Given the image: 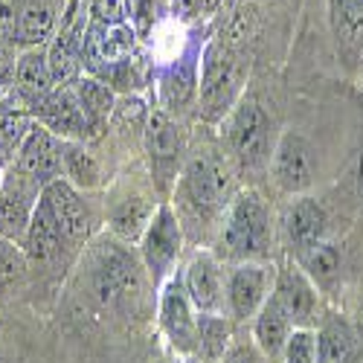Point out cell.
I'll return each instance as SVG.
<instances>
[{"instance_id":"cell-8","label":"cell","mask_w":363,"mask_h":363,"mask_svg":"<svg viewBox=\"0 0 363 363\" xmlns=\"http://www.w3.org/2000/svg\"><path fill=\"white\" fill-rule=\"evenodd\" d=\"M134 50H137L134 26H128L125 21L105 23V21L90 18L87 35H84V67L90 70V76L105 79L119 65L131 62Z\"/></svg>"},{"instance_id":"cell-4","label":"cell","mask_w":363,"mask_h":363,"mask_svg":"<svg viewBox=\"0 0 363 363\" xmlns=\"http://www.w3.org/2000/svg\"><path fill=\"white\" fill-rule=\"evenodd\" d=\"M270 131H274V119L267 116V111L253 102V99H241L227 123V140L235 160L241 169H262L270 163Z\"/></svg>"},{"instance_id":"cell-39","label":"cell","mask_w":363,"mask_h":363,"mask_svg":"<svg viewBox=\"0 0 363 363\" xmlns=\"http://www.w3.org/2000/svg\"><path fill=\"white\" fill-rule=\"evenodd\" d=\"M184 363H198V360H195V357H186V360H184Z\"/></svg>"},{"instance_id":"cell-6","label":"cell","mask_w":363,"mask_h":363,"mask_svg":"<svg viewBox=\"0 0 363 363\" xmlns=\"http://www.w3.org/2000/svg\"><path fill=\"white\" fill-rule=\"evenodd\" d=\"M274 282H277V274L267 264H259V262L233 264L224 282V308L230 320L233 323L253 320L267 302L270 291H274Z\"/></svg>"},{"instance_id":"cell-3","label":"cell","mask_w":363,"mask_h":363,"mask_svg":"<svg viewBox=\"0 0 363 363\" xmlns=\"http://www.w3.org/2000/svg\"><path fill=\"white\" fill-rule=\"evenodd\" d=\"M274 227H270V209L256 192H238L224 216L221 230V250L227 259L238 262H256L267 253Z\"/></svg>"},{"instance_id":"cell-2","label":"cell","mask_w":363,"mask_h":363,"mask_svg":"<svg viewBox=\"0 0 363 363\" xmlns=\"http://www.w3.org/2000/svg\"><path fill=\"white\" fill-rule=\"evenodd\" d=\"M230 195H233V174L227 163L213 155L192 157L174 186L177 209L186 218H195L203 224L213 221L218 213H224Z\"/></svg>"},{"instance_id":"cell-11","label":"cell","mask_w":363,"mask_h":363,"mask_svg":"<svg viewBox=\"0 0 363 363\" xmlns=\"http://www.w3.org/2000/svg\"><path fill=\"white\" fill-rule=\"evenodd\" d=\"M44 186L35 180L21 174L15 166H6L4 172V186H0V238L6 241H23L26 227L33 221V213L41 201Z\"/></svg>"},{"instance_id":"cell-32","label":"cell","mask_w":363,"mask_h":363,"mask_svg":"<svg viewBox=\"0 0 363 363\" xmlns=\"http://www.w3.org/2000/svg\"><path fill=\"white\" fill-rule=\"evenodd\" d=\"M282 363H317V335L311 328H294L282 352Z\"/></svg>"},{"instance_id":"cell-5","label":"cell","mask_w":363,"mask_h":363,"mask_svg":"<svg viewBox=\"0 0 363 363\" xmlns=\"http://www.w3.org/2000/svg\"><path fill=\"white\" fill-rule=\"evenodd\" d=\"M145 151H148L155 186L163 195H169L177 186V172H180V166H184V134H180V125L166 111L148 113Z\"/></svg>"},{"instance_id":"cell-26","label":"cell","mask_w":363,"mask_h":363,"mask_svg":"<svg viewBox=\"0 0 363 363\" xmlns=\"http://www.w3.org/2000/svg\"><path fill=\"white\" fill-rule=\"evenodd\" d=\"M233 337V323L224 314H198V335H195V360L198 363H221Z\"/></svg>"},{"instance_id":"cell-28","label":"cell","mask_w":363,"mask_h":363,"mask_svg":"<svg viewBox=\"0 0 363 363\" xmlns=\"http://www.w3.org/2000/svg\"><path fill=\"white\" fill-rule=\"evenodd\" d=\"M35 119L29 113V108L18 102H4L0 105V166L12 163L18 157V151L26 140V134L33 131Z\"/></svg>"},{"instance_id":"cell-29","label":"cell","mask_w":363,"mask_h":363,"mask_svg":"<svg viewBox=\"0 0 363 363\" xmlns=\"http://www.w3.org/2000/svg\"><path fill=\"white\" fill-rule=\"evenodd\" d=\"M65 174H67V184L79 189H96L102 177L96 157L76 140H65Z\"/></svg>"},{"instance_id":"cell-40","label":"cell","mask_w":363,"mask_h":363,"mask_svg":"<svg viewBox=\"0 0 363 363\" xmlns=\"http://www.w3.org/2000/svg\"><path fill=\"white\" fill-rule=\"evenodd\" d=\"M174 363H184V360H174Z\"/></svg>"},{"instance_id":"cell-38","label":"cell","mask_w":363,"mask_h":363,"mask_svg":"<svg viewBox=\"0 0 363 363\" xmlns=\"http://www.w3.org/2000/svg\"><path fill=\"white\" fill-rule=\"evenodd\" d=\"M15 70H18V58H15L12 47L0 38V84L9 87L15 82Z\"/></svg>"},{"instance_id":"cell-16","label":"cell","mask_w":363,"mask_h":363,"mask_svg":"<svg viewBox=\"0 0 363 363\" xmlns=\"http://www.w3.org/2000/svg\"><path fill=\"white\" fill-rule=\"evenodd\" d=\"M224 282L227 279H224L221 262L213 253L198 250L189 259L184 285L198 314H224Z\"/></svg>"},{"instance_id":"cell-9","label":"cell","mask_w":363,"mask_h":363,"mask_svg":"<svg viewBox=\"0 0 363 363\" xmlns=\"http://www.w3.org/2000/svg\"><path fill=\"white\" fill-rule=\"evenodd\" d=\"M180 250H184V230H180V218L169 203H160L151 216L143 238H140V256L148 270V277L155 285L174 267Z\"/></svg>"},{"instance_id":"cell-35","label":"cell","mask_w":363,"mask_h":363,"mask_svg":"<svg viewBox=\"0 0 363 363\" xmlns=\"http://www.w3.org/2000/svg\"><path fill=\"white\" fill-rule=\"evenodd\" d=\"M221 363H270V360L259 352V346L253 340H235Z\"/></svg>"},{"instance_id":"cell-23","label":"cell","mask_w":363,"mask_h":363,"mask_svg":"<svg viewBox=\"0 0 363 363\" xmlns=\"http://www.w3.org/2000/svg\"><path fill=\"white\" fill-rule=\"evenodd\" d=\"M73 90H76V99L87 116V125H90V134L99 137L108 125L111 113L116 111V96H113V87L96 76H79L76 82H70Z\"/></svg>"},{"instance_id":"cell-37","label":"cell","mask_w":363,"mask_h":363,"mask_svg":"<svg viewBox=\"0 0 363 363\" xmlns=\"http://www.w3.org/2000/svg\"><path fill=\"white\" fill-rule=\"evenodd\" d=\"M21 9H23L21 0H0V38H4V41H6V38L15 41Z\"/></svg>"},{"instance_id":"cell-17","label":"cell","mask_w":363,"mask_h":363,"mask_svg":"<svg viewBox=\"0 0 363 363\" xmlns=\"http://www.w3.org/2000/svg\"><path fill=\"white\" fill-rule=\"evenodd\" d=\"M44 198L52 206V213H55L58 224H62V233L67 241H82L90 235L94 218H90V209L73 184H67L65 177H58L50 186H44Z\"/></svg>"},{"instance_id":"cell-30","label":"cell","mask_w":363,"mask_h":363,"mask_svg":"<svg viewBox=\"0 0 363 363\" xmlns=\"http://www.w3.org/2000/svg\"><path fill=\"white\" fill-rule=\"evenodd\" d=\"M151 216L155 213H151V206L143 198H125L111 209V227L119 238L134 241V238H143Z\"/></svg>"},{"instance_id":"cell-14","label":"cell","mask_w":363,"mask_h":363,"mask_svg":"<svg viewBox=\"0 0 363 363\" xmlns=\"http://www.w3.org/2000/svg\"><path fill=\"white\" fill-rule=\"evenodd\" d=\"M270 296L279 302L294 328H311V323L317 320V288L299 264L288 262L282 270H277Z\"/></svg>"},{"instance_id":"cell-20","label":"cell","mask_w":363,"mask_h":363,"mask_svg":"<svg viewBox=\"0 0 363 363\" xmlns=\"http://www.w3.org/2000/svg\"><path fill=\"white\" fill-rule=\"evenodd\" d=\"M15 84H18V96L33 108H38L58 87L55 79H52V70H50L47 47H33V50H23L18 55Z\"/></svg>"},{"instance_id":"cell-10","label":"cell","mask_w":363,"mask_h":363,"mask_svg":"<svg viewBox=\"0 0 363 363\" xmlns=\"http://www.w3.org/2000/svg\"><path fill=\"white\" fill-rule=\"evenodd\" d=\"M157 317L160 328L169 340V346L180 357H195V335H198V311L186 294L184 277H172L160 294L157 302Z\"/></svg>"},{"instance_id":"cell-7","label":"cell","mask_w":363,"mask_h":363,"mask_svg":"<svg viewBox=\"0 0 363 363\" xmlns=\"http://www.w3.org/2000/svg\"><path fill=\"white\" fill-rule=\"evenodd\" d=\"M94 294L105 306H116L140 291V264L137 259L116 241H102L96 256H94Z\"/></svg>"},{"instance_id":"cell-25","label":"cell","mask_w":363,"mask_h":363,"mask_svg":"<svg viewBox=\"0 0 363 363\" xmlns=\"http://www.w3.org/2000/svg\"><path fill=\"white\" fill-rule=\"evenodd\" d=\"M331 33L346 58L363 52V0H328Z\"/></svg>"},{"instance_id":"cell-13","label":"cell","mask_w":363,"mask_h":363,"mask_svg":"<svg viewBox=\"0 0 363 363\" xmlns=\"http://www.w3.org/2000/svg\"><path fill=\"white\" fill-rule=\"evenodd\" d=\"M270 169H274V180L279 189H285L291 195L306 192L314 184V174H317L314 145L296 131H285L274 148Z\"/></svg>"},{"instance_id":"cell-33","label":"cell","mask_w":363,"mask_h":363,"mask_svg":"<svg viewBox=\"0 0 363 363\" xmlns=\"http://www.w3.org/2000/svg\"><path fill=\"white\" fill-rule=\"evenodd\" d=\"M166 12V0H125V15L134 23V33L145 35Z\"/></svg>"},{"instance_id":"cell-15","label":"cell","mask_w":363,"mask_h":363,"mask_svg":"<svg viewBox=\"0 0 363 363\" xmlns=\"http://www.w3.org/2000/svg\"><path fill=\"white\" fill-rule=\"evenodd\" d=\"M35 123H41L44 128H50L55 137L62 140H87L94 137L87 125V116L76 99V90L73 84H58L52 94L35 108Z\"/></svg>"},{"instance_id":"cell-31","label":"cell","mask_w":363,"mask_h":363,"mask_svg":"<svg viewBox=\"0 0 363 363\" xmlns=\"http://www.w3.org/2000/svg\"><path fill=\"white\" fill-rule=\"evenodd\" d=\"M296 264L306 270L311 282L325 285V282H331V279L337 277V270H340V253H337V247L331 245V241H320V245L296 253Z\"/></svg>"},{"instance_id":"cell-22","label":"cell","mask_w":363,"mask_h":363,"mask_svg":"<svg viewBox=\"0 0 363 363\" xmlns=\"http://www.w3.org/2000/svg\"><path fill=\"white\" fill-rule=\"evenodd\" d=\"M291 331H294V325H291L288 314L279 308V302L274 296H267L262 311L253 317V343L259 346V352L270 363H274L277 357H282Z\"/></svg>"},{"instance_id":"cell-36","label":"cell","mask_w":363,"mask_h":363,"mask_svg":"<svg viewBox=\"0 0 363 363\" xmlns=\"http://www.w3.org/2000/svg\"><path fill=\"white\" fill-rule=\"evenodd\" d=\"M90 15L94 21L119 23L125 21V0H90Z\"/></svg>"},{"instance_id":"cell-24","label":"cell","mask_w":363,"mask_h":363,"mask_svg":"<svg viewBox=\"0 0 363 363\" xmlns=\"http://www.w3.org/2000/svg\"><path fill=\"white\" fill-rule=\"evenodd\" d=\"M55 33H58V6L52 0H26L18 18L15 41L23 44L26 50L47 47Z\"/></svg>"},{"instance_id":"cell-18","label":"cell","mask_w":363,"mask_h":363,"mask_svg":"<svg viewBox=\"0 0 363 363\" xmlns=\"http://www.w3.org/2000/svg\"><path fill=\"white\" fill-rule=\"evenodd\" d=\"M65 233H62V224H58L55 213H52V206L47 203L44 192H41V201L35 206V213H33V221H29L26 227V235L21 241V250L29 262H52L58 253H62V245H65Z\"/></svg>"},{"instance_id":"cell-19","label":"cell","mask_w":363,"mask_h":363,"mask_svg":"<svg viewBox=\"0 0 363 363\" xmlns=\"http://www.w3.org/2000/svg\"><path fill=\"white\" fill-rule=\"evenodd\" d=\"M285 233L296 253L308 250L320 241H325L328 233V216L317 198H296L285 216Z\"/></svg>"},{"instance_id":"cell-21","label":"cell","mask_w":363,"mask_h":363,"mask_svg":"<svg viewBox=\"0 0 363 363\" xmlns=\"http://www.w3.org/2000/svg\"><path fill=\"white\" fill-rule=\"evenodd\" d=\"M317 335V363H357L360 360V335L340 314H328Z\"/></svg>"},{"instance_id":"cell-12","label":"cell","mask_w":363,"mask_h":363,"mask_svg":"<svg viewBox=\"0 0 363 363\" xmlns=\"http://www.w3.org/2000/svg\"><path fill=\"white\" fill-rule=\"evenodd\" d=\"M9 166H15L29 180H35L38 186H50L65 172V140L55 137L41 123H35L33 131L26 134L18 157Z\"/></svg>"},{"instance_id":"cell-34","label":"cell","mask_w":363,"mask_h":363,"mask_svg":"<svg viewBox=\"0 0 363 363\" xmlns=\"http://www.w3.org/2000/svg\"><path fill=\"white\" fill-rule=\"evenodd\" d=\"M26 270V256L15 241L0 238V288L15 285Z\"/></svg>"},{"instance_id":"cell-1","label":"cell","mask_w":363,"mask_h":363,"mask_svg":"<svg viewBox=\"0 0 363 363\" xmlns=\"http://www.w3.org/2000/svg\"><path fill=\"white\" fill-rule=\"evenodd\" d=\"M247 79V62L241 50L221 41L206 44L198 76V113L203 123H221L241 102V87Z\"/></svg>"},{"instance_id":"cell-27","label":"cell","mask_w":363,"mask_h":363,"mask_svg":"<svg viewBox=\"0 0 363 363\" xmlns=\"http://www.w3.org/2000/svg\"><path fill=\"white\" fill-rule=\"evenodd\" d=\"M160 99L166 113L169 111H184L198 99V67L192 58H184L174 67H169L160 79Z\"/></svg>"}]
</instances>
